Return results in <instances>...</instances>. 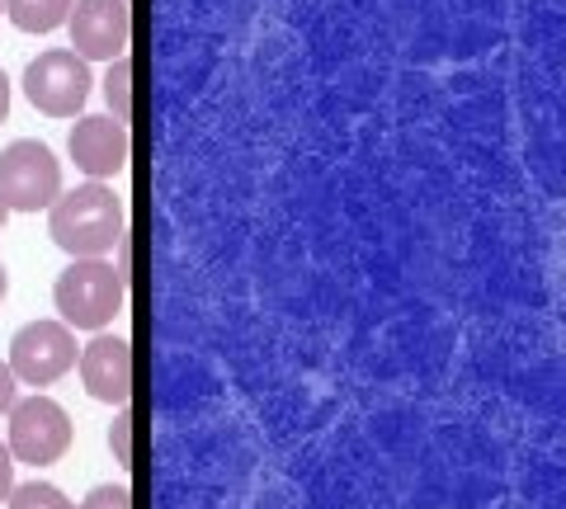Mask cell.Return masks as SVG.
Listing matches in <instances>:
<instances>
[{
    "label": "cell",
    "mask_w": 566,
    "mask_h": 509,
    "mask_svg": "<svg viewBox=\"0 0 566 509\" xmlns=\"http://www.w3.org/2000/svg\"><path fill=\"white\" fill-rule=\"evenodd\" d=\"M24 95L33 109H43L52 118H76L91 99V66H85L81 52L52 47L43 57L29 62L24 72Z\"/></svg>",
    "instance_id": "obj_4"
},
{
    "label": "cell",
    "mask_w": 566,
    "mask_h": 509,
    "mask_svg": "<svg viewBox=\"0 0 566 509\" xmlns=\"http://www.w3.org/2000/svg\"><path fill=\"white\" fill-rule=\"evenodd\" d=\"M62 194V166L43 142H10L0 151V203L14 213H39Z\"/></svg>",
    "instance_id": "obj_3"
},
{
    "label": "cell",
    "mask_w": 566,
    "mask_h": 509,
    "mask_svg": "<svg viewBox=\"0 0 566 509\" xmlns=\"http://www.w3.org/2000/svg\"><path fill=\"white\" fill-rule=\"evenodd\" d=\"M0 10H6V0H0Z\"/></svg>",
    "instance_id": "obj_20"
},
{
    "label": "cell",
    "mask_w": 566,
    "mask_h": 509,
    "mask_svg": "<svg viewBox=\"0 0 566 509\" xmlns=\"http://www.w3.org/2000/svg\"><path fill=\"white\" fill-rule=\"evenodd\" d=\"M48 236L57 241L71 259L109 255L114 245L128 236V222H123V203L114 199V189H104L99 180L71 189V194H57V199H52Z\"/></svg>",
    "instance_id": "obj_1"
},
{
    "label": "cell",
    "mask_w": 566,
    "mask_h": 509,
    "mask_svg": "<svg viewBox=\"0 0 566 509\" xmlns=\"http://www.w3.org/2000/svg\"><path fill=\"white\" fill-rule=\"evenodd\" d=\"M66 448H71V420L57 401H48V396L14 401L10 406V458L48 467V463H57Z\"/></svg>",
    "instance_id": "obj_5"
},
{
    "label": "cell",
    "mask_w": 566,
    "mask_h": 509,
    "mask_svg": "<svg viewBox=\"0 0 566 509\" xmlns=\"http://www.w3.org/2000/svg\"><path fill=\"white\" fill-rule=\"evenodd\" d=\"M6 114H10V81L0 72V123H6Z\"/></svg>",
    "instance_id": "obj_17"
},
{
    "label": "cell",
    "mask_w": 566,
    "mask_h": 509,
    "mask_svg": "<svg viewBox=\"0 0 566 509\" xmlns=\"http://www.w3.org/2000/svg\"><path fill=\"white\" fill-rule=\"evenodd\" d=\"M71 363H76V340H71V326L62 321H29L10 340V373L14 382H29V388L57 382Z\"/></svg>",
    "instance_id": "obj_6"
},
{
    "label": "cell",
    "mask_w": 566,
    "mask_h": 509,
    "mask_svg": "<svg viewBox=\"0 0 566 509\" xmlns=\"http://www.w3.org/2000/svg\"><path fill=\"white\" fill-rule=\"evenodd\" d=\"M14 490V458H10V448L0 444V500H6Z\"/></svg>",
    "instance_id": "obj_15"
},
{
    "label": "cell",
    "mask_w": 566,
    "mask_h": 509,
    "mask_svg": "<svg viewBox=\"0 0 566 509\" xmlns=\"http://www.w3.org/2000/svg\"><path fill=\"white\" fill-rule=\"evenodd\" d=\"M66 10L71 0H6V14L24 33H52L57 24H66Z\"/></svg>",
    "instance_id": "obj_10"
},
{
    "label": "cell",
    "mask_w": 566,
    "mask_h": 509,
    "mask_svg": "<svg viewBox=\"0 0 566 509\" xmlns=\"http://www.w3.org/2000/svg\"><path fill=\"white\" fill-rule=\"evenodd\" d=\"M109 438H114V448H118V463H123V467H133V415H128V406L118 411Z\"/></svg>",
    "instance_id": "obj_14"
},
{
    "label": "cell",
    "mask_w": 566,
    "mask_h": 509,
    "mask_svg": "<svg viewBox=\"0 0 566 509\" xmlns=\"http://www.w3.org/2000/svg\"><path fill=\"white\" fill-rule=\"evenodd\" d=\"M6 218H10V208H6V203H0V226H6Z\"/></svg>",
    "instance_id": "obj_19"
},
{
    "label": "cell",
    "mask_w": 566,
    "mask_h": 509,
    "mask_svg": "<svg viewBox=\"0 0 566 509\" xmlns=\"http://www.w3.org/2000/svg\"><path fill=\"white\" fill-rule=\"evenodd\" d=\"M123 297H128V278L104 259H71L62 269L57 288H52V303L62 311V326L76 330H104L123 311Z\"/></svg>",
    "instance_id": "obj_2"
},
{
    "label": "cell",
    "mask_w": 566,
    "mask_h": 509,
    "mask_svg": "<svg viewBox=\"0 0 566 509\" xmlns=\"http://www.w3.org/2000/svg\"><path fill=\"white\" fill-rule=\"evenodd\" d=\"M104 99L114 104V118L118 123L133 118V62L128 57H114L109 62V76H104Z\"/></svg>",
    "instance_id": "obj_11"
},
{
    "label": "cell",
    "mask_w": 566,
    "mask_h": 509,
    "mask_svg": "<svg viewBox=\"0 0 566 509\" xmlns=\"http://www.w3.org/2000/svg\"><path fill=\"white\" fill-rule=\"evenodd\" d=\"M85 392L104 406H128L133 396V344L118 336H95L81 354Z\"/></svg>",
    "instance_id": "obj_9"
},
{
    "label": "cell",
    "mask_w": 566,
    "mask_h": 509,
    "mask_svg": "<svg viewBox=\"0 0 566 509\" xmlns=\"http://www.w3.org/2000/svg\"><path fill=\"white\" fill-rule=\"evenodd\" d=\"M81 509H133V490L128 486H95Z\"/></svg>",
    "instance_id": "obj_13"
},
{
    "label": "cell",
    "mask_w": 566,
    "mask_h": 509,
    "mask_svg": "<svg viewBox=\"0 0 566 509\" xmlns=\"http://www.w3.org/2000/svg\"><path fill=\"white\" fill-rule=\"evenodd\" d=\"M71 161H76L91 180H109V174L128 170V123H118L109 114H91L71 128Z\"/></svg>",
    "instance_id": "obj_8"
},
{
    "label": "cell",
    "mask_w": 566,
    "mask_h": 509,
    "mask_svg": "<svg viewBox=\"0 0 566 509\" xmlns=\"http://www.w3.org/2000/svg\"><path fill=\"white\" fill-rule=\"evenodd\" d=\"M10 509H71V500L62 496L57 486L29 481V486H14L10 490Z\"/></svg>",
    "instance_id": "obj_12"
},
{
    "label": "cell",
    "mask_w": 566,
    "mask_h": 509,
    "mask_svg": "<svg viewBox=\"0 0 566 509\" xmlns=\"http://www.w3.org/2000/svg\"><path fill=\"white\" fill-rule=\"evenodd\" d=\"M66 24H71V47L95 62L123 57V47L133 39L128 0H76L66 10Z\"/></svg>",
    "instance_id": "obj_7"
},
{
    "label": "cell",
    "mask_w": 566,
    "mask_h": 509,
    "mask_svg": "<svg viewBox=\"0 0 566 509\" xmlns=\"http://www.w3.org/2000/svg\"><path fill=\"white\" fill-rule=\"evenodd\" d=\"M14 406V373H10V363H0V411H10Z\"/></svg>",
    "instance_id": "obj_16"
},
{
    "label": "cell",
    "mask_w": 566,
    "mask_h": 509,
    "mask_svg": "<svg viewBox=\"0 0 566 509\" xmlns=\"http://www.w3.org/2000/svg\"><path fill=\"white\" fill-rule=\"evenodd\" d=\"M6 288H10V278H6V265H0V297H6Z\"/></svg>",
    "instance_id": "obj_18"
}]
</instances>
